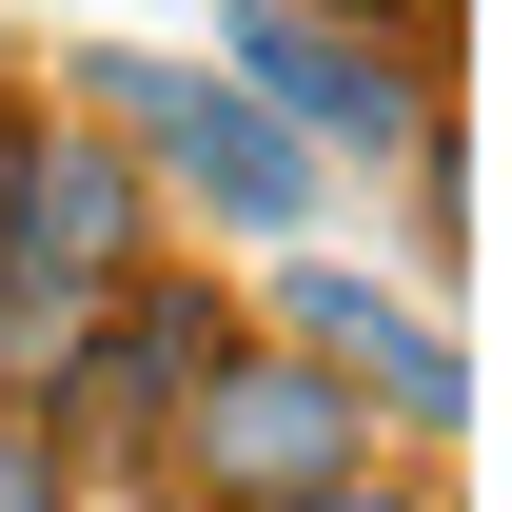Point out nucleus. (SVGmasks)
Segmentation results:
<instances>
[{
    "mask_svg": "<svg viewBox=\"0 0 512 512\" xmlns=\"http://www.w3.org/2000/svg\"><path fill=\"white\" fill-rule=\"evenodd\" d=\"M60 99H79V119H119V158L158 178V217H178V237L296 256V237L335 217V158H316L296 119H256V99L197 60V40H79V60H60Z\"/></svg>",
    "mask_w": 512,
    "mask_h": 512,
    "instance_id": "f257e3e1",
    "label": "nucleus"
},
{
    "mask_svg": "<svg viewBox=\"0 0 512 512\" xmlns=\"http://www.w3.org/2000/svg\"><path fill=\"white\" fill-rule=\"evenodd\" d=\"M138 256H178L158 178L119 158V119H79L60 79H40V138H20V178H0V355H40L119 296Z\"/></svg>",
    "mask_w": 512,
    "mask_h": 512,
    "instance_id": "f03ea898",
    "label": "nucleus"
},
{
    "mask_svg": "<svg viewBox=\"0 0 512 512\" xmlns=\"http://www.w3.org/2000/svg\"><path fill=\"white\" fill-rule=\"evenodd\" d=\"M237 316H256L237 276H197V256H138V276H119L79 335H40V355H20V375H40V434H60L79 473H158V414H178V394L237 355Z\"/></svg>",
    "mask_w": 512,
    "mask_h": 512,
    "instance_id": "7ed1b4c3",
    "label": "nucleus"
},
{
    "mask_svg": "<svg viewBox=\"0 0 512 512\" xmlns=\"http://www.w3.org/2000/svg\"><path fill=\"white\" fill-rule=\"evenodd\" d=\"M355 453H394L375 394L335 375V355H296L276 316H237V355L158 414V493L178 512H256V493H296V473H355Z\"/></svg>",
    "mask_w": 512,
    "mask_h": 512,
    "instance_id": "20e7f679",
    "label": "nucleus"
},
{
    "mask_svg": "<svg viewBox=\"0 0 512 512\" xmlns=\"http://www.w3.org/2000/svg\"><path fill=\"white\" fill-rule=\"evenodd\" d=\"M197 60L237 79L256 119H296L335 178H394V138L453 99V60H414V40H355L335 0H217V40H197Z\"/></svg>",
    "mask_w": 512,
    "mask_h": 512,
    "instance_id": "39448f33",
    "label": "nucleus"
},
{
    "mask_svg": "<svg viewBox=\"0 0 512 512\" xmlns=\"http://www.w3.org/2000/svg\"><path fill=\"white\" fill-rule=\"evenodd\" d=\"M256 316L375 394V434H394V453H453V434H473V355H453V316L414 296V276H375V256H316V237H296V256H256Z\"/></svg>",
    "mask_w": 512,
    "mask_h": 512,
    "instance_id": "423d86ee",
    "label": "nucleus"
},
{
    "mask_svg": "<svg viewBox=\"0 0 512 512\" xmlns=\"http://www.w3.org/2000/svg\"><path fill=\"white\" fill-rule=\"evenodd\" d=\"M394 237H414V296H453V276H473V119H414L394 138Z\"/></svg>",
    "mask_w": 512,
    "mask_h": 512,
    "instance_id": "0eeeda50",
    "label": "nucleus"
},
{
    "mask_svg": "<svg viewBox=\"0 0 512 512\" xmlns=\"http://www.w3.org/2000/svg\"><path fill=\"white\" fill-rule=\"evenodd\" d=\"M256 512H434V453H355V473H296V493Z\"/></svg>",
    "mask_w": 512,
    "mask_h": 512,
    "instance_id": "6e6552de",
    "label": "nucleus"
},
{
    "mask_svg": "<svg viewBox=\"0 0 512 512\" xmlns=\"http://www.w3.org/2000/svg\"><path fill=\"white\" fill-rule=\"evenodd\" d=\"M0 512H99V473H79L40 414H0Z\"/></svg>",
    "mask_w": 512,
    "mask_h": 512,
    "instance_id": "1a4fd4ad",
    "label": "nucleus"
},
{
    "mask_svg": "<svg viewBox=\"0 0 512 512\" xmlns=\"http://www.w3.org/2000/svg\"><path fill=\"white\" fill-rule=\"evenodd\" d=\"M20 138H40V79H20V60H0V178H20Z\"/></svg>",
    "mask_w": 512,
    "mask_h": 512,
    "instance_id": "9d476101",
    "label": "nucleus"
},
{
    "mask_svg": "<svg viewBox=\"0 0 512 512\" xmlns=\"http://www.w3.org/2000/svg\"><path fill=\"white\" fill-rule=\"evenodd\" d=\"M0 414H20V355H0Z\"/></svg>",
    "mask_w": 512,
    "mask_h": 512,
    "instance_id": "9b49d317",
    "label": "nucleus"
}]
</instances>
